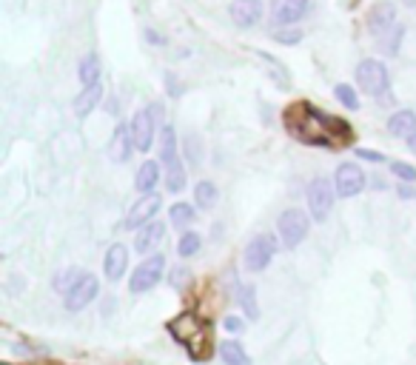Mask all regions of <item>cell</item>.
<instances>
[{"instance_id":"8","label":"cell","mask_w":416,"mask_h":365,"mask_svg":"<svg viewBox=\"0 0 416 365\" xmlns=\"http://www.w3.org/2000/svg\"><path fill=\"white\" fill-rule=\"evenodd\" d=\"M97 294H100V280H97V274H83V280L75 285V291H69L66 297H63V305H66V311H72V314H77V311H83L86 305H92L94 300H97Z\"/></svg>"},{"instance_id":"37","label":"cell","mask_w":416,"mask_h":365,"mask_svg":"<svg viewBox=\"0 0 416 365\" xmlns=\"http://www.w3.org/2000/svg\"><path fill=\"white\" fill-rule=\"evenodd\" d=\"M188 163H191V165L199 163V151H197V140H194V137L188 140Z\"/></svg>"},{"instance_id":"2","label":"cell","mask_w":416,"mask_h":365,"mask_svg":"<svg viewBox=\"0 0 416 365\" xmlns=\"http://www.w3.org/2000/svg\"><path fill=\"white\" fill-rule=\"evenodd\" d=\"M277 231H280L283 246L291 251V249H297L308 237V231H311V214H305L302 209H285L280 214V220H277Z\"/></svg>"},{"instance_id":"5","label":"cell","mask_w":416,"mask_h":365,"mask_svg":"<svg viewBox=\"0 0 416 365\" xmlns=\"http://www.w3.org/2000/svg\"><path fill=\"white\" fill-rule=\"evenodd\" d=\"M356 83H359V89L365 92V94H371V97H379V94H385L388 92V69H385V63L382 60H376V58H365L359 66H356Z\"/></svg>"},{"instance_id":"1","label":"cell","mask_w":416,"mask_h":365,"mask_svg":"<svg viewBox=\"0 0 416 365\" xmlns=\"http://www.w3.org/2000/svg\"><path fill=\"white\" fill-rule=\"evenodd\" d=\"M305 197H308V214H311V220L325 223V220H328V214H331V209H334V197H336L334 180L314 177V180L308 182V192H305Z\"/></svg>"},{"instance_id":"38","label":"cell","mask_w":416,"mask_h":365,"mask_svg":"<svg viewBox=\"0 0 416 365\" xmlns=\"http://www.w3.org/2000/svg\"><path fill=\"white\" fill-rule=\"evenodd\" d=\"M146 38H148L154 46H163V43H165V38H163V35H157L154 29H146Z\"/></svg>"},{"instance_id":"21","label":"cell","mask_w":416,"mask_h":365,"mask_svg":"<svg viewBox=\"0 0 416 365\" xmlns=\"http://www.w3.org/2000/svg\"><path fill=\"white\" fill-rule=\"evenodd\" d=\"M220 356H223L226 365H251V356H248V351L243 348L240 339H226V342H220Z\"/></svg>"},{"instance_id":"20","label":"cell","mask_w":416,"mask_h":365,"mask_svg":"<svg viewBox=\"0 0 416 365\" xmlns=\"http://www.w3.org/2000/svg\"><path fill=\"white\" fill-rule=\"evenodd\" d=\"M217 200H220V192H217L214 182L212 180H199L197 189H194V206L202 209V212H208V209L217 206Z\"/></svg>"},{"instance_id":"34","label":"cell","mask_w":416,"mask_h":365,"mask_svg":"<svg viewBox=\"0 0 416 365\" xmlns=\"http://www.w3.org/2000/svg\"><path fill=\"white\" fill-rule=\"evenodd\" d=\"M223 328H226V334H240V331L246 328V322H243L240 317H226V320H223Z\"/></svg>"},{"instance_id":"23","label":"cell","mask_w":416,"mask_h":365,"mask_svg":"<svg viewBox=\"0 0 416 365\" xmlns=\"http://www.w3.org/2000/svg\"><path fill=\"white\" fill-rule=\"evenodd\" d=\"M77 77L80 83L89 89V86H97L100 83V58L94 52H89L83 60H80V69H77Z\"/></svg>"},{"instance_id":"13","label":"cell","mask_w":416,"mask_h":365,"mask_svg":"<svg viewBox=\"0 0 416 365\" xmlns=\"http://www.w3.org/2000/svg\"><path fill=\"white\" fill-rule=\"evenodd\" d=\"M168 331L174 334V339H177L180 345H191L197 337L205 334V325H202V320H197L194 314H180V317H174V320L168 322Z\"/></svg>"},{"instance_id":"16","label":"cell","mask_w":416,"mask_h":365,"mask_svg":"<svg viewBox=\"0 0 416 365\" xmlns=\"http://www.w3.org/2000/svg\"><path fill=\"white\" fill-rule=\"evenodd\" d=\"M131 151H134L131 129H128L126 123L114 126V134H111V140H109V148H106L109 160H114V163H126V160L131 157Z\"/></svg>"},{"instance_id":"17","label":"cell","mask_w":416,"mask_h":365,"mask_svg":"<svg viewBox=\"0 0 416 365\" xmlns=\"http://www.w3.org/2000/svg\"><path fill=\"white\" fill-rule=\"evenodd\" d=\"M157 182H160V163L157 160H143V165L134 174V189L146 197V195H154Z\"/></svg>"},{"instance_id":"28","label":"cell","mask_w":416,"mask_h":365,"mask_svg":"<svg viewBox=\"0 0 416 365\" xmlns=\"http://www.w3.org/2000/svg\"><path fill=\"white\" fill-rule=\"evenodd\" d=\"M240 305H243V311H246V317L254 322V320H260V305H257V288L254 285H243L240 288Z\"/></svg>"},{"instance_id":"27","label":"cell","mask_w":416,"mask_h":365,"mask_svg":"<svg viewBox=\"0 0 416 365\" xmlns=\"http://www.w3.org/2000/svg\"><path fill=\"white\" fill-rule=\"evenodd\" d=\"M199 246H202V237L197 231H182L180 240H177V254L182 260H188V257H194L199 251Z\"/></svg>"},{"instance_id":"7","label":"cell","mask_w":416,"mask_h":365,"mask_svg":"<svg viewBox=\"0 0 416 365\" xmlns=\"http://www.w3.org/2000/svg\"><path fill=\"white\" fill-rule=\"evenodd\" d=\"M308 6H311V0H274L271 4V23L277 29L297 26L308 15Z\"/></svg>"},{"instance_id":"3","label":"cell","mask_w":416,"mask_h":365,"mask_svg":"<svg viewBox=\"0 0 416 365\" xmlns=\"http://www.w3.org/2000/svg\"><path fill=\"white\" fill-rule=\"evenodd\" d=\"M277 249H280V243H277V237H274V234H268V231H263V234L251 237V240H248V246H246V254H243L246 268H248L251 274L266 271V268L271 266V260H274Z\"/></svg>"},{"instance_id":"4","label":"cell","mask_w":416,"mask_h":365,"mask_svg":"<svg viewBox=\"0 0 416 365\" xmlns=\"http://www.w3.org/2000/svg\"><path fill=\"white\" fill-rule=\"evenodd\" d=\"M163 274H165V257H163V251H157V254L146 257V260L134 268V274L128 277V291H131L134 297H137V294H146V291H151L154 285H160Z\"/></svg>"},{"instance_id":"25","label":"cell","mask_w":416,"mask_h":365,"mask_svg":"<svg viewBox=\"0 0 416 365\" xmlns=\"http://www.w3.org/2000/svg\"><path fill=\"white\" fill-rule=\"evenodd\" d=\"M168 220H171V226H174V229H180V231H182V229H188V226L197 220V209L180 200V203H174V206L168 209Z\"/></svg>"},{"instance_id":"30","label":"cell","mask_w":416,"mask_h":365,"mask_svg":"<svg viewBox=\"0 0 416 365\" xmlns=\"http://www.w3.org/2000/svg\"><path fill=\"white\" fill-rule=\"evenodd\" d=\"M390 174L393 177H399L402 182H416V168L413 165H407V163H402V160H390Z\"/></svg>"},{"instance_id":"36","label":"cell","mask_w":416,"mask_h":365,"mask_svg":"<svg viewBox=\"0 0 416 365\" xmlns=\"http://www.w3.org/2000/svg\"><path fill=\"white\" fill-rule=\"evenodd\" d=\"M396 192H399V197H405V200H416V186H407V182H399Z\"/></svg>"},{"instance_id":"39","label":"cell","mask_w":416,"mask_h":365,"mask_svg":"<svg viewBox=\"0 0 416 365\" xmlns=\"http://www.w3.org/2000/svg\"><path fill=\"white\" fill-rule=\"evenodd\" d=\"M407 146H410V151H413V154H416V134H413V137H410V140H407Z\"/></svg>"},{"instance_id":"15","label":"cell","mask_w":416,"mask_h":365,"mask_svg":"<svg viewBox=\"0 0 416 365\" xmlns=\"http://www.w3.org/2000/svg\"><path fill=\"white\" fill-rule=\"evenodd\" d=\"M126 271H128V249L123 243H114L103 257V274H106V280L117 283L126 277Z\"/></svg>"},{"instance_id":"29","label":"cell","mask_w":416,"mask_h":365,"mask_svg":"<svg viewBox=\"0 0 416 365\" xmlns=\"http://www.w3.org/2000/svg\"><path fill=\"white\" fill-rule=\"evenodd\" d=\"M334 92H336V100H339V103H342L348 111H356V109H359V94L354 92V86H348V83H339Z\"/></svg>"},{"instance_id":"18","label":"cell","mask_w":416,"mask_h":365,"mask_svg":"<svg viewBox=\"0 0 416 365\" xmlns=\"http://www.w3.org/2000/svg\"><path fill=\"white\" fill-rule=\"evenodd\" d=\"M388 134H390V137L410 140V137L416 134V111L399 109L396 114H390V117H388Z\"/></svg>"},{"instance_id":"10","label":"cell","mask_w":416,"mask_h":365,"mask_svg":"<svg viewBox=\"0 0 416 365\" xmlns=\"http://www.w3.org/2000/svg\"><path fill=\"white\" fill-rule=\"evenodd\" d=\"M160 206H163V197H160V195H146V197H140V200L131 206L128 217H126V229H128V231H140L143 226L154 223Z\"/></svg>"},{"instance_id":"19","label":"cell","mask_w":416,"mask_h":365,"mask_svg":"<svg viewBox=\"0 0 416 365\" xmlns=\"http://www.w3.org/2000/svg\"><path fill=\"white\" fill-rule=\"evenodd\" d=\"M100 100H103V86H100V83L83 89V92L75 97V114H77V117H89V114L100 106Z\"/></svg>"},{"instance_id":"32","label":"cell","mask_w":416,"mask_h":365,"mask_svg":"<svg viewBox=\"0 0 416 365\" xmlns=\"http://www.w3.org/2000/svg\"><path fill=\"white\" fill-rule=\"evenodd\" d=\"M274 40H277V43H300V40H302V32H300V29H288V32H285V29H277V32H274Z\"/></svg>"},{"instance_id":"14","label":"cell","mask_w":416,"mask_h":365,"mask_svg":"<svg viewBox=\"0 0 416 365\" xmlns=\"http://www.w3.org/2000/svg\"><path fill=\"white\" fill-rule=\"evenodd\" d=\"M229 15L240 29H251L263 18V0H231Z\"/></svg>"},{"instance_id":"31","label":"cell","mask_w":416,"mask_h":365,"mask_svg":"<svg viewBox=\"0 0 416 365\" xmlns=\"http://www.w3.org/2000/svg\"><path fill=\"white\" fill-rule=\"evenodd\" d=\"M402 35H405V26L399 23V26H396V29H393V32H390V35H388L385 40H382V49H385V52H388L390 58H393V55L399 52V43H402Z\"/></svg>"},{"instance_id":"6","label":"cell","mask_w":416,"mask_h":365,"mask_svg":"<svg viewBox=\"0 0 416 365\" xmlns=\"http://www.w3.org/2000/svg\"><path fill=\"white\" fill-rule=\"evenodd\" d=\"M334 189L339 197H356L365 189V171L356 163H339L334 171Z\"/></svg>"},{"instance_id":"24","label":"cell","mask_w":416,"mask_h":365,"mask_svg":"<svg viewBox=\"0 0 416 365\" xmlns=\"http://www.w3.org/2000/svg\"><path fill=\"white\" fill-rule=\"evenodd\" d=\"M83 268H77V266H69V268H60L58 274H55V291L58 294H69V291H75V285L83 280Z\"/></svg>"},{"instance_id":"33","label":"cell","mask_w":416,"mask_h":365,"mask_svg":"<svg viewBox=\"0 0 416 365\" xmlns=\"http://www.w3.org/2000/svg\"><path fill=\"white\" fill-rule=\"evenodd\" d=\"M356 157L359 160H368V163H385V154H379L373 148H356Z\"/></svg>"},{"instance_id":"9","label":"cell","mask_w":416,"mask_h":365,"mask_svg":"<svg viewBox=\"0 0 416 365\" xmlns=\"http://www.w3.org/2000/svg\"><path fill=\"white\" fill-rule=\"evenodd\" d=\"M396 6L390 4V0H382V4H376L371 12H368V32L379 40H385L393 29H396Z\"/></svg>"},{"instance_id":"22","label":"cell","mask_w":416,"mask_h":365,"mask_svg":"<svg viewBox=\"0 0 416 365\" xmlns=\"http://www.w3.org/2000/svg\"><path fill=\"white\" fill-rule=\"evenodd\" d=\"M177 131L171 126H163L160 131V163L168 168L171 163H177Z\"/></svg>"},{"instance_id":"11","label":"cell","mask_w":416,"mask_h":365,"mask_svg":"<svg viewBox=\"0 0 416 365\" xmlns=\"http://www.w3.org/2000/svg\"><path fill=\"white\" fill-rule=\"evenodd\" d=\"M128 129H131L134 148H137V151H148V148H151V143H154V129H157V123H154V117L148 114V109L134 111V117H131Z\"/></svg>"},{"instance_id":"26","label":"cell","mask_w":416,"mask_h":365,"mask_svg":"<svg viewBox=\"0 0 416 365\" xmlns=\"http://www.w3.org/2000/svg\"><path fill=\"white\" fill-rule=\"evenodd\" d=\"M185 177H188V171H185L182 160L171 163V165L165 168V189H168L171 195H180V192L185 189Z\"/></svg>"},{"instance_id":"35","label":"cell","mask_w":416,"mask_h":365,"mask_svg":"<svg viewBox=\"0 0 416 365\" xmlns=\"http://www.w3.org/2000/svg\"><path fill=\"white\" fill-rule=\"evenodd\" d=\"M171 274H174V277H171V283H174V288H180V283H185V280H188V274H191V271H188V268H185V266H177V268H174V271H171Z\"/></svg>"},{"instance_id":"12","label":"cell","mask_w":416,"mask_h":365,"mask_svg":"<svg viewBox=\"0 0 416 365\" xmlns=\"http://www.w3.org/2000/svg\"><path fill=\"white\" fill-rule=\"evenodd\" d=\"M165 223H160V220H154V223H148V226H143L137 234H134V251L137 254H157V249L163 246V240H165Z\"/></svg>"}]
</instances>
